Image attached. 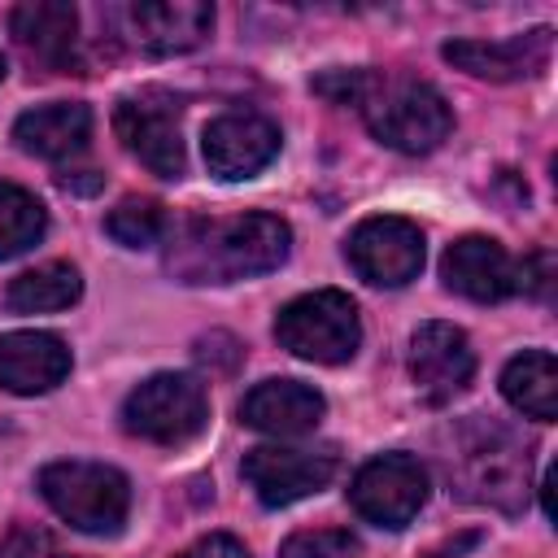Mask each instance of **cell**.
Segmentation results:
<instances>
[{
	"mask_svg": "<svg viewBox=\"0 0 558 558\" xmlns=\"http://www.w3.org/2000/svg\"><path fill=\"white\" fill-rule=\"evenodd\" d=\"M135 44L153 57H179L209 39L214 9L205 0H140L131 9Z\"/></svg>",
	"mask_w": 558,
	"mask_h": 558,
	"instance_id": "2e32d148",
	"label": "cell"
},
{
	"mask_svg": "<svg viewBox=\"0 0 558 558\" xmlns=\"http://www.w3.org/2000/svg\"><path fill=\"white\" fill-rule=\"evenodd\" d=\"M275 340L305 362L340 366L362 344V318H357V305L349 292L318 288V292H305L279 310Z\"/></svg>",
	"mask_w": 558,
	"mask_h": 558,
	"instance_id": "5b68a950",
	"label": "cell"
},
{
	"mask_svg": "<svg viewBox=\"0 0 558 558\" xmlns=\"http://www.w3.org/2000/svg\"><path fill=\"white\" fill-rule=\"evenodd\" d=\"M449 65L475 74V78H493V83H510V78H532L549 65L554 52V31L536 26L510 39H453L440 48Z\"/></svg>",
	"mask_w": 558,
	"mask_h": 558,
	"instance_id": "5bb4252c",
	"label": "cell"
},
{
	"mask_svg": "<svg viewBox=\"0 0 558 558\" xmlns=\"http://www.w3.org/2000/svg\"><path fill=\"white\" fill-rule=\"evenodd\" d=\"M357 536L349 527H305L292 532L279 549V558H353Z\"/></svg>",
	"mask_w": 558,
	"mask_h": 558,
	"instance_id": "cb8c5ba5",
	"label": "cell"
},
{
	"mask_svg": "<svg viewBox=\"0 0 558 558\" xmlns=\"http://www.w3.org/2000/svg\"><path fill=\"white\" fill-rule=\"evenodd\" d=\"M440 275H445V288L449 292H458L466 301H480V305L506 301L514 292V262L488 235H462V240H453L445 248V257H440Z\"/></svg>",
	"mask_w": 558,
	"mask_h": 558,
	"instance_id": "9a60e30c",
	"label": "cell"
},
{
	"mask_svg": "<svg viewBox=\"0 0 558 558\" xmlns=\"http://www.w3.org/2000/svg\"><path fill=\"white\" fill-rule=\"evenodd\" d=\"M105 231H109L122 248H148V244L161 240L166 214H161V205L148 201V196H126V201L105 218Z\"/></svg>",
	"mask_w": 558,
	"mask_h": 558,
	"instance_id": "603a6c76",
	"label": "cell"
},
{
	"mask_svg": "<svg viewBox=\"0 0 558 558\" xmlns=\"http://www.w3.org/2000/svg\"><path fill=\"white\" fill-rule=\"evenodd\" d=\"M70 375V349L52 331H4L0 336V388L17 397L52 392Z\"/></svg>",
	"mask_w": 558,
	"mask_h": 558,
	"instance_id": "e0dca14e",
	"label": "cell"
},
{
	"mask_svg": "<svg viewBox=\"0 0 558 558\" xmlns=\"http://www.w3.org/2000/svg\"><path fill=\"white\" fill-rule=\"evenodd\" d=\"M13 140L22 153L44 157V161H61L87 148L92 140V109L74 105V100H57V105H39L31 113H22L13 122Z\"/></svg>",
	"mask_w": 558,
	"mask_h": 558,
	"instance_id": "d6986e66",
	"label": "cell"
},
{
	"mask_svg": "<svg viewBox=\"0 0 558 558\" xmlns=\"http://www.w3.org/2000/svg\"><path fill=\"white\" fill-rule=\"evenodd\" d=\"M0 78H4V57H0Z\"/></svg>",
	"mask_w": 558,
	"mask_h": 558,
	"instance_id": "f1b7e54d",
	"label": "cell"
},
{
	"mask_svg": "<svg viewBox=\"0 0 558 558\" xmlns=\"http://www.w3.org/2000/svg\"><path fill=\"white\" fill-rule=\"evenodd\" d=\"M44 231H48L44 205L17 183H0V262L26 253Z\"/></svg>",
	"mask_w": 558,
	"mask_h": 558,
	"instance_id": "7402d4cb",
	"label": "cell"
},
{
	"mask_svg": "<svg viewBox=\"0 0 558 558\" xmlns=\"http://www.w3.org/2000/svg\"><path fill=\"white\" fill-rule=\"evenodd\" d=\"M275 157H279V126L262 113H222L205 126V166L227 183L253 179Z\"/></svg>",
	"mask_w": 558,
	"mask_h": 558,
	"instance_id": "7c38bea8",
	"label": "cell"
},
{
	"mask_svg": "<svg viewBox=\"0 0 558 558\" xmlns=\"http://www.w3.org/2000/svg\"><path fill=\"white\" fill-rule=\"evenodd\" d=\"M179 558H248V549H244L235 536H227V532H214V536L196 541L192 549H183Z\"/></svg>",
	"mask_w": 558,
	"mask_h": 558,
	"instance_id": "4316f807",
	"label": "cell"
},
{
	"mask_svg": "<svg viewBox=\"0 0 558 558\" xmlns=\"http://www.w3.org/2000/svg\"><path fill=\"white\" fill-rule=\"evenodd\" d=\"M9 31L22 57L48 74L78 70V13L61 0H31L9 13Z\"/></svg>",
	"mask_w": 558,
	"mask_h": 558,
	"instance_id": "4fadbf2b",
	"label": "cell"
},
{
	"mask_svg": "<svg viewBox=\"0 0 558 558\" xmlns=\"http://www.w3.org/2000/svg\"><path fill=\"white\" fill-rule=\"evenodd\" d=\"M292 253V231L275 214L192 218L174 240L166 266L183 283H235L279 270Z\"/></svg>",
	"mask_w": 558,
	"mask_h": 558,
	"instance_id": "6da1fadb",
	"label": "cell"
},
{
	"mask_svg": "<svg viewBox=\"0 0 558 558\" xmlns=\"http://www.w3.org/2000/svg\"><path fill=\"white\" fill-rule=\"evenodd\" d=\"M349 266L375 288H401L423 270V231L410 218L375 214L362 218L344 244Z\"/></svg>",
	"mask_w": 558,
	"mask_h": 558,
	"instance_id": "9c48e42d",
	"label": "cell"
},
{
	"mask_svg": "<svg viewBox=\"0 0 558 558\" xmlns=\"http://www.w3.org/2000/svg\"><path fill=\"white\" fill-rule=\"evenodd\" d=\"M57 558H61V554H57Z\"/></svg>",
	"mask_w": 558,
	"mask_h": 558,
	"instance_id": "4dcf8cb0",
	"label": "cell"
},
{
	"mask_svg": "<svg viewBox=\"0 0 558 558\" xmlns=\"http://www.w3.org/2000/svg\"><path fill=\"white\" fill-rule=\"evenodd\" d=\"M371 135L397 153H432L453 131L449 100L418 78H366V92L357 100Z\"/></svg>",
	"mask_w": 558,
	"mask_h": 558,
	"instance_id": "7a4b0ae2",
	"label": "cell"
},
{
	"mask_svg": "<svg viewBox=\"0 0 558 558\" xmlns=\"http://www.w3.org/2000/svg\"><path fill=\"white\" fill-rule=\"evenodd\" d=\"M83 174H87V170H83ZM83 174H70V170H65V174H57V183H61L65 192H96V187H100V174H92V179H83Z\"/></svg>",
	"mask_w": 558,
	"mask_h": 558,
	"instance_id": "83f0119b",
	"label": "cell"
},
{
	"mask_svg": "<svg viewBox=\"0 0 558 558\" xmlns=\"http://www.w3.org/2000/svg\"><path fill=\"white\" fill-rule=\"evenodd\" d=\"M449 475L458 480L466 501H484L497 510H519L527 497V453L523 445L493 423H466L458 436V453H449Z\"/></svg>",
	"mask_w": 558,
	"mask_h": 558,
	"instance_id": "277c9868",
	"label": "cell"
},
{
	"mask_svg": "<svg viewBox=\"0 0 558 558\" xmlns=\"http://www.w3.org/2000/svg\"><path fill=\"white\" fill-rule=\"evenodd\" d=\"M427 558H440V554H427Z\"/></svg>",
	"mask_w": 558,
	"mask_h": 558,
	"instance_id": "f546056e",
	"label": "cell"
},
{
	"mask_svg": "<svg viewBox=\"0 0 558 558\" xmlns=\"http://www.w3.org/2000/svg\"><path fill=\"white\" fill-rule=\"evenodd\" d=\"M4 558H57V545L48 532L39 527H17L9 541H4Z\"/></svg>",
	"mask_w": 558,
	"mask_h": 558,
	"instance_id": "484cf974",
	"label": "cell"
},
{
	"mask_svg": "<svg viewBox=\"0 0 558 558\" xmlns=\"http://www.w3.org/2000/svg\"><path fill=\"white\" fill-rule=\"evenodd\" d=\"M323 414H327V401L301 379H262L240 401V418L257 432H270V436L314 432Z\"/></svg>",
	"mask_w": 558,
	"mask_h": 558,
	"instance_id": "ac0fdd59",
	"label": "cell"
},
{
	"mask_svg": "<svg viewBox=\"0 0 558 558\" xmlns=\"http://www.w3.org/2000/svg\"><path fill=\"white\" fill-rule=\"evenodd\" d=\"M244 480L257 493L262 506L279 510L292 506L318 488L331 484L336 475V453L331 449H296V445H257L244 453Z\"/></svg>",
	"mask_w": 558,
	"mask_h": 558,
	"instance_id": "30bf717a",
	"label": "cell"
},
{
	"mask_svg": "<svg viewBox=\"0 0 558 558\" xmlns=\"http://www.w3.org/2000/svg\"><path fill=\"white\" fill-rule=\"evenodd\" d=\"M410 375L432 405H445L458 392H466L475 375V353L466 331L453 323H423L410 336Z\"/></svg>",
	"mask_w": 558,
	"mask_h": 558,
	"instance_id": "8fae6325",
	"label": "cell"
},
{
	"mask_svg": "<svg viewBox=\"0 0 558 558\" xmlns=\"http://www.w3.org/2000/svg\"><path fill=\"white\" fill-rule=\"evenodd\" d=\"M519 288L541 296V301H549V292H554V257L549 253H532L523 266H514V292Z\"/></svg>",
	"mask_w": 558,
	"mask_h": 558,
	"instance_id": "d4e9b609",
	"label": "cell"
},
{
	"mask_svg": "<svg viewBox=\"0 0 558 558\" xmlns=\"http://www.w3.org/2000/svg\"><path fill=\"white\" fill-rule=\"evenodd\" d=\"M83 296V279L70 262H44L35 270H22L9 283V310L17 314H52V310H70Z\"/></svg>",
	"mask_w": 558,
	"mask_h": 558,
	"instance_id": "44dd1931",
	"label": "cell"
},
{
	"mask_svg": "<svg viewBox=\"0 0 558 558\" xmlns=\"http://www.w3.org/2000/svg\"><path fill=\"white\" fill-rule=\"evenodd\" d=\"M44 501L87 536H118L131 510V484L105 462H48L39 471Z\"/></svg>",
	"mask_w": 558,
	"mask_h": 558,
	"instance_id": "3957f363",
	"label": "cell"
},
{
	"mask_svg": "<svg viewBox=\"0 0 558 558\" xmlns=\"http://www.w3.org/2000/svg\"><path fill=\"white\" fill-rule=\"evenodd\" d=\"M349 501L366 523L401 532L427 501V471L410 453H379L353 475Z\"/></svg>",
	"mask_w": 558,
	"mask_h": 558,
	"instance_id": "52a82bcc",
	"label": "cell"
},
{
	"mask_svg": "<svg viewBox=\"0 0 558 558\" xmlns=\"http://www.w3.org/2000/svg\"><path fill=\"white\" fill-rule=\"evenodd\" d=\"M501 397L519 414H527L536 423H554L558 418V362H554V353L523 349L519 357H510L501 371Z\"/></svg>",
	"mask_w": 558,
	"mask_h": 558,
	"instance_id": "ffe728a7",
	"label": "cell"
},
{
	"mask_svg": "<svg viewBox=\"0 0 558 558\" xmlns=\"http://www.w3.org/2000/svg\"><path fill=\"white\" fill-rule=\"evenodd\" d=\"M113 131L122 148L157 179L183 174V131H179V105L170 96L157 92L122 96L113 105Z\"/></svg>",
	"mask_w": 558,
	"mask_h": 558,
	"instance_id": "ba28073f",
	"label": "cell"
},
{
	"mask_svg": "<svg viewBox=\"0 0 558 558\" xmlns=\"http://www.w3.org/2000/svg\"><path fill=\"white\" fill-rule=\"evenodd\" d=\"M209 423V392L192 375H153L122 401V427L153 445H187Z\"/></svg>",
	"mask_w": 558,
	"mask_h": 558,
	"instance_id": "8992f818",
	"label": "cell"
}]
</instances>
